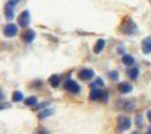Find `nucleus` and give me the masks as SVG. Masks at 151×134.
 Wrapping results in <instances>:
<instances>
[{
	"mask_svg": "<svg viewBox=\"0 0 151 134\" xmlns=\"http://www.w3.org/2000/svg\"><path fill=\"white\" fill-rule=\"evenodd\" d=\"M37 104V98L36 96H29V98L25 99V105L28 106H34Z\"/></svg>",
	"mask_w": 151,
	"mask_h": 134,
	"instance_id": "16",
	"label": "nucleus"
},
{
	"mask_svg": "<svg viewBox=\"0 0 151 134\" xmlns=\"http://www.w3.org/2000/svg\"><path fill=\"white\" fill-rule=\"evenodd\" d=\"M142 51L145 54H150L151 53V36L145 38L142 40Z\"/></svg>",
	"mask_w": 151,
	"mask_h": 134,
	"instance_id": "9",
	"label": "nucleus"
},
{
	"mask_svg": "<svg viewBox=\"0 0 151 134\" xmlns=\"http://www.w3.org/2000/svg\"><path fill=\"white\" fill-rule=\"evenodd\" d=\"M94 75H95V73L91 69H83L81 72H79V78L81 80H90Z\"/></svg>",
	"mask_w": 151,
	"mask_h": 134,
	"instance_id": "7",
	"label": "nucleus"
},
{
	"mask_svg": "<svg viewBox=\"0 0 151 134\" xmlns=\"http://www.w3.org/2000/svg\"><path fill=\"white\" fill-rule=\"evenodd\" d=\"M107 98H109V94H107L106 92H102V93H101V96H100V99L104 101V103H106V101H107Z\"/></svg>",
	"mask_w": 151,
	"mask_h": 134,
	"instance_id": "21",
	"label": "nucleus"
},
{
	"mask_svg": "<svg viewBox=\"0 0 151 134\" xmlns=\"http://www.w3.org/2000/svg\"><path fill=\"white\" fill-rule=\"evenodd\" d=\"M122 63L125 64V65H127V67H131L132 64L135 63V60H134V58L131 56V55H129V54H125L122 56Z\"/></svg>",
	"mask_w": 151,
	"mask_h": 134,
	"instance_id": "13",
	"label": "nucleus"
},
{
	"mask_svg": "<svg viewBox=\"0 0 151 134\" xmlns=\"http://www.w3.org/2000/svg\"><path fill=\"white\" fill-rule=\"evenodd\" d=\"M147 118H149V120L151 122V110H149V112H147Z\"/></svg>",
	"mask_w": 151,
	"mask_h": 134,
	"instance_id": "23",
	"label": "nucleus"
},
{
	"mask_svg": "<svg viewBox=\"0 0 151 134\" xmlns=\"http://www.w3.org/2000/svg\"><path fill=\"white\" fill-rule=\"evenodd\" d=\"M101 93H102V90H100L99 88H93V89H91V92H90L89 98L91 100H98V99H100Z\"/></svg>",
	"mask_w": 151,
	"mask_h": 134,
	"instance_id": "12",
	"label": "nucleus"
},
{
	"mask_svg": "<svg viewBox=\"0 0 151 134\" xmlns=\"http://www.w3.org/2000/svg\"><path fill=\"white\" fill-rule=\"evenodd\" d=\"M130 127H131V120L127 117H119L117 123H116V128L119 132H125Z\"/></svg>",
	"mask_w": 151,
	"mask_h": 134,
	"instance_id": "2",
	"label": "nucleus"
},
{
	"mask_svg": "<svg viewBox=\"0 0 151 134\" xmlns=\"http://www.w3.org/2000/svg\"><path fill=\"white\" fill-rule=\"evenodd\" d=\"M109 77H110V79H112V80H117V78H119V74H117V72L112 70L111 73H109Z\"/></svg>",
	"mask_w": 151,
	"mask_h": 134,
	"instance_id": "20",
	"label": "nucleus"
},
{
	"mask_svg": "<svg viewBox=\"0 0 151 134\" xmlns=\"http://www.w3.org/2000/svg\"><path fill=\"white\" fill-rule=\"evenodd\" d=\"M64 88H65L68 92L73 93V94H76L80 92V87L76 82H74V80H66L65 84H64Z\"/></svg>",
	"mask_w": 151,
	"mask_h": 134,
	"instance_id": "6",
	"label": "nucleus"
},
{
	"mask_svg": "<svg viewBox=\"0 0 151 134\" xmlns=\"http://www.w3.org/2000/svg\"><path fill=\"white\" fill-rule=\"evenodd\" d=\"M18 3H19V0H9V1L5 4L4 14H5L6 20H13V18H14V9H15V5H17Z\"/></svg>",
	"mask_w": 151,
	"mask_h": 134,
	"instance_id": "1",
	"label": "nucleus"
},
{
	"mask_svg": "<svg viewBox=\"0 0 151 134\" xmlns=\"http://www.w3.org/2000/svg\"><path fill=\"white\" fill-rule=\"evenodd\" d=\"M147 134H151V128H150V129H149V132H147Z\"/></svg>",
	"mask_w": 151,
	"mask_h": 134,
	"instance_id": "25",
	"label": "nucleus"
},
{
	"mask_svg": "<svg viewBox=\"0 0 151 134\" xmlns=\"http://www.w3.org/2000/svg\"><path fill=\"white\" fill-rule=\"evenodd\" d=\"M136 125L137 127H141L142 125V115L141 114H137L136 115Z\"/></svg>",
	"mask_w": 151,
	"mask_h": 134,
	"instance_id": "19",
	"label": "nucleus"
},
{
	"mask_svg": "<svg viewBox=\"0 0 151 134\" xmlns=\"http://www.w3.org/2000/svg\"><path fill=\"white\" fill-rule=\"evenodd\" d=\"M121 31L125 34H134L136 31V25L131 19H126L121 25Z\"/></svg>",
	"mask_w": 151,
	"mask_h": 134,
	"instance_id": "3",
	"label": "nucleus"
},
{
	"mask_svg": "<svg viewBox=\"0 0 151 134\" xmlns=\"http://www.w3.org/2000/svg\"><path fill=\"white\" fill-rule=\"evenodd\" d=\"M24 99V95L21 92H19V90H17V92L13 93V101H15V103H18V101H21Z\"/></svg>",
	"mask_w": 151,
	"mask_h": 134,
	"instance_id": "17",
	"label": "nucleus"
},
{
	"mask_svg": "<svg viewBox=\"0 0 151 134\" xmlns=\"http://www.w3.org/2000/svg\"><path fill=\"white\" fill-rule=\"evenodd\" d=\"M47 105H49V103L46 101V103H42V104H40V105H37V108L41 109V108H44V106H47Z\"/></svg>",
	"mask_w": 151,
	"mask_h": 134,
	"instance_id": "22",
	"label": "nucleus"
},
{
	"mask_svg": "<svg viewBox=\"0 0 151 134\" xmlns=\"http://www.w3.org/2000/svg\"><path fill=\"white\" fill-rule=\"evenodd\" d=\"M134 134H137V133H134Z\"/></svg>",
	"mask_w": 151,
	"mask_h": 134,
	"instance_id": "26",
	"label": "nucleus"
},
{
	"mask_svg": "<svg viewBox=\"0 0 151 134\" xmlns=\"http://www.w3.org/2000/svg\"><path fill=\"white\" fill-rule=\"evenodd\" d=\"M49 82H50V84H51V87L58 88L59 84H60V78H59L58 75H51L50 79H49Z\"/></svg>",
	"mask_w": 151,
	"mask_h": 134,
	"instance_id": "15",
	"label": "nucleus"
},
{
	"mask_svg": "<svg viewBox=\"0 0 151 134\" xmlns=\"http://www.w3.org/2000/svg\"><path fill=\"white\" fill-rule=\"evenodd\" d=\"M18 23L21 28H28L29 24H30V14L28 10H24L23 13L19 15V19H18Z\"/></svg>",
	"mask_w": 151,
	"mask_h": 134,
	"instance_id": "5",
	"label": "nucleus"
},
{
	"mask_svg": "<svg viewBox=\"0 0 151 134\" xmlns=\"http://www.w3.org/2000/svg\"><path fill=\"white\" fill-rule=\"evenodd\" d=\"M105 48V40L104 39H99L98 41H96V44L94 46V53L95 54H100V53L104 50Z\"/></svg>",
	"mask_w": 151,
	"mask_h": 134,
	"instance_id": "11",
	"label": "nucleus"
},
{
	"mask_svg": "<svg viewBox=\"0 0 151 134\" xmlns=\"http://www.w3.org/2000/svg\"><path fill=\"white\" fill-rule=\"evenodd\" d=\"M117 51H119V53H124V48H119Z\"/></svg>",
	"mask_w": 151,
	"mask_h": 134,
	"instance_id": "24",
	"label": "nucleus"
},
{
	"mask_svg": "<svg viewBox=\"0 0 151 134\" xmlns=\"http://www.w3.org/2000/svg\"><path fill=\"white\" fill-rule=\"evenodd\" d=\"M139 75V69L137 68H131L130 70H129V77L131 79H136Z\"/></svg>",
	"mask_w": 151,
	"mask_h": 134,
	"instance_id": "18",
	"label": "nucleus"
},
{
	"mask_svg": "<svg viewBox=\"0 0 151 134\" xmlns=\"http://www.w3.org/2000/svg\"><path fill=\"white\" fill-rule=\"evenodd\" d=\"M3 33L5 36H8V38H13V36H15L18 34V26L13 24V23H9L4 26V30Z\"/></svg>",
	"mask_w": 151,
	"mask_h": 134,
	"instance_id": "4",
	"label": "nucleus"
},
{
	"mask_svg": "<svg viewBox=\"0 0 151 134\" xmlns=\"http://www.w3.org/2000/svg\"><path fill=\"white\" fill-rule=\"evenodd\" d=\"M117 88H119V92H120L121 94H127L132 90V85L127 84V83H121V84H119Z\"/></svg>",
	"mask_w": 151,
	"mask_h": 134,
	"instance_id": "10",
	"label": "nucleus"
},
{
	"mask_svg": "<svg viewBox=\"0 0 151 134\" xmlns=\"http://www.w3.org/2000/svg\"><path fill=\"white\" fill-rule=\"evenodd\" d=\"M52 113H54V110H52V109H50V108L44 109V110H41L40 113H39V118H40V119H45V118L50 117Z\"/></svg>",
	"mask_w": 151,
	"mask_h": 134,
	"instance_id": "14",
	"label": "nucleus"
},
{
	"mask_svg": "<svg viewBox=\"0 0 151 134\" xmlns=\"http://www.w3.org/2000/svg\"><path fill=\"white\" fill-rule=\"evenodd\" d=\"M34 39H35V31L34 30L29 29V30H26L25 33L23 34V40L25 43H31Z\"/></svg>",
	"mask_w": 151,
	"mask_h": 134,
	"instance_id": "8",
	"label": "nucleus"
}]
</instances>
